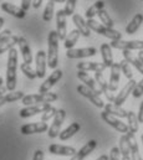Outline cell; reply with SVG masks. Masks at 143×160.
<instances>
[{
    "instance_id": "obj_19",
    "label": "cell",
    "mask_w": 143,
    "mask_h": 160,
    "mask_svg": "<svg viewBox=\"0 0 143 160\" xmlns=\"http://www.w3.org/2000/svg\"><path fill=\"white\" fill-rule=\"evenodd\" d=\"M18 46H19V50H20L21 56L24 58V62L31 65V62H33V53H31V48H30V45H29L28 40L24 36H20L19 41H18Z\"/></svg>"
},
{
    "instance_id": "obj_14",
    "label": "cell",
    "mask_w": 143,
    "mask_h": 160,
    "mask_svg": "<svg viewBox=\"0 0 143 160\" xmlns=\"http://www.w3.org/2000/svg\"><path fill=\"white\" fill-rule=\"evenodd\" d=\"M136 84H137V82L133 80H130L127 82V84L118 92V94L116 96V98H114V104H117V106H122L126 101H127V98H128V96L133 92V89H135V87H136Z\"/></svg>"
},
{
    "instance_id": "obj_6",
    "label": "cell",
    "mask_w": 143,
    "mask_h": 160,
    "mask_svg": "<svg viewBox=\"0 0 143 160\" xmlns=\"http://www.w3.org/2000/svg\"><path fill=\"white\" fill-rule=\"evenodd\" d=\"M65 117H66L65 109H59L57 113H56V116L54 117L52 124L50 125V128L47 130V134H49V137L51 139H54V138H56V137L60 135V133H61V125H62V123L65 120Z\"/></svg>"
},
{
    "instance_id": "obj_4",
    "label": "cell",
    "mask_w": 143,
    "mask_h": 160,
    "mask_svg": "<svg viewBox=\"0 0 143 160\" xmlns=\"http://www.w3.org/2000/svg\"><path fill=\"white\" fill-rule=\"evenodd\" d=\"M57 98H59V96L56 93L47 92V93L26 94L21 101H23V104L26 107V106H34V104H47V103L57 101Z\"/></svg>"
},
{
    "instance_id": "obj_56",
    "label": "cell",
    "mask_w": 143,
    "mask_h": 160,
    "mask_svg": "<svg viewBox=\"0 0 143 160\" xmlns=\"http://www.w3.org/2000/svg\"><path fill=\"white\" fill-rule=\"evenodd\" d=\"M3 82H4V81H3V78H1V77H0V87L3 86Z\"/></svg>"
},
{
    "instance_id": "obj_55",
    "label": "cell",
    "mask_w": 143,
    "mask_h": 160,
    "mask_svg": "<svg viewBox=\"0 0 143 160\" xmlns=\"http://www.w3.org/2000/svg\"><path fill=\"white\" fill-rule=\"evenodd\" d=\"M50 1H54V2H66V0H50Z\"/></svg>"
},
{
    "instance_id": "obj_24",
    "label": "cell",
    "mask_w": 143,
    "mask_h": 160,
    "mask_svg": "<svg viewBox=\"0 0 143 160\" xmlns=\"http://www.w3.org/2000/svg\"><path fill=\"white\" fill-rule=\"evenodd\" d=\"M1 9L5 12H8V14H10V15L18 18V19H24L26 16V11L21 6H16V5L11 4V2H3L1 4Z\"/></svg>"
},
{
    "instance_id": "obj_58",
    "label": "cell",
    "mask_w": 143,
    "mask_h": 160,
    "mask_svg": "<svg viewBox=\"0 0 143 160\" xmlns=\"http://www.w3.org/2000/svg\"><path fill=\"white\" fill-rule=\"evenodd\" d=\"M141 1H143V0H141Z\"/></svg>"
},
{
    "instance_id": "obj_29",
    "label": "cell",
    "mask_w": 143,
    "mask_h": 160,
    "mask_svg": "<svg viewBox=\"0 0 143 160\" xmlns=\"http://www.w3.org/2000/svg\"><path fill=\"white\" fill-rule=\"evenodd\" d=\"M100 51H101V55H102V60H103L105 66L108 67V68H111V66L114 63V62H113V56H112V47H111V45H108V43H102Z\"/></svg>"
},
{
    "instance_id": "obj_39",
    "label": "cell",
    "mask_w": 143,
    "mask_h": 160,
    "mask_svg": "<svg viewBox=\"0 0 143 160\" xmlns=\"http://www.w3.org/2000/svg\"><path fill=\"white\" fill-rule=\"evenodd\" d=\"M20 68H21V71H23V73L28 77V78H30V80H34L37 77V75H36V71L31 67V65H29V63H26V62H23L21 65H20Z\"/></svg>"
},
{
    "instance_id": "obj_50",
    "label": "cell",
    "mask_w": 143,
    "mask_h": 160,
    "mask_svg": "<svg viewBox=\"0 0 143 160\" xmlns=\"http://www.w3.org/2000/svg\"><path fill=\"white\" fill-rule=\"evenodd\" d=\"M6 91H8V88L6 87H0V96H4V94H6Z\"/></svg>"
},
{
    "instance_id": "obj_16",
    "label": "cell",
    "mask_w": 143,
    "mask_h": 160,
    "mask_svg": "<svg viewBox=\"0 0 143 160\" xmlns=\"http://www.w3.org/2000/svg\"><path fill=\"white\" fill-rule=\"evenodd\" d=\"M111 75H109V81H108V88L111 92L117 91L118 83H119V77H121V63L114 62L111 66Z\"/></svg>"
},
{
    "instance_id": "obj_44",
    "label": "cell",
    "mask_w": 143,
    "mask_h": 160,
    "mask_svg": "<svg viewBox=\"0 0 143 160\" xmlns=\"http://www.w3.org/2000/svg\"><path fill=\"white\" fill-rule=\"evenodd\" d=\"M119 155H121L119 148L114 147V148H112L111 152H109V160H119Z\"/></svg>"
},
{
    "instance_id": "obj_51",
    "label": "cell",
    "mask_w": 143,
    "mask_h": 160,
    "mask_svg": "<svg viewBox=\"0 0 143 160\" xmlns=\"http://www.w3.org/2000/svg\"><path fill=\"white\" fill-rule=\"evenodd\" d=\"M96 160H109V157L108 155H101L100 158H97Z\"/></svg>"
},
{
    "instance_id": "obj_48",
    "label": "cell",
    "mask_w": 143,
    "mask_h": 160,
    "mask_svg": "<svg viewBox=\"0 0 143 160\" xmlns=\"http://www.w3.org/2000/svg\"><path fill=\"white\" fill-rule=\"evenodd\" d=\"M137 117H138V122L143 123V102L141 103V106H140V112H138Z\"/></svg>"
},
{
    "instance_id": "obj_37",
    "label": "cell",
    "mask_w": 143,
    "mask_h": 160,
    "mask_svg": "<svg viewBox=\"0 0 143 160\" xmlns=\"http://www.w3.org/2000/svg\"><path fill=\"white\" fill-rule=\"evenodd\" d=\"M119 152H121V157H126V155H131V150H130V144L127 140V135L123 134L119 138Z\"/></svg>"
},
{
    "instance_id": "obj_57",
    "label": "cell",
    "mask_w": 143,
    "mask_h": 160,
    "mask_svg": "<svg viewBox=\"0 0 143 160\" xmlns=\"http://www.w3.org/2000/svg\"><path fill=\"white\" fill-rule=\"evenodd\" d=\"M141 140H142V144H143V134L141 135Z\"/></svg>"
},
{
    "instance_id": "obj_43",
    "label": "cell",
    "mask_w": 143,
    "mask_h": 160,
    "mask_svg": "<svg viewBox=\"0 0 143 160\" xmlns=\"http://www.w3.org/2000/svg\"><path fill=\"white\" fill-rule=\"evenodd\" d=\"M132 96L135 98H140V97L143 96V78L140 82H137V84H136V87H135V89L132 92Z\"/></svg>"
},
{
    "instance_id": "obj_40",
    "label": "cell",
    "mask_w": 143,
    "mask_h": 160,
    "mask_svg": "<svg viewBox=\"0 0 143 160\" xmlns=\"http://www.w3.org/2000/svg\"><path fill=\"white\" fill-rule=\"evenodd\" d=\"M119 63H121V71L123 72V75L126 76V78L132 80V78H133V72H132V68H131L130 62H127L126 60H123V61H121Z\"/></svg>"
},
{
    "instance_id": "obj_11",
    "label": "cell",
    "mask_w": 143,
    "mask_h": 160,
    "mask_svg": "<svg viewBox=\"0 0 143 160\" xmlns=\"http://www.w3.org/2000/svg\"><path fill=\"white\" fill-rule=\"evenodd\" d=\"M35 71L37 78H44L46 75V66H47V53L42 50L37 51L35 57Z\"/></svg>"
},
{
    "instance_id": "obj_20",
    "label": "cell",
    "mask_w": 143,
    "mask_h": 160,
    "mask_svg": "<svg viewBox=\"0 0 143 160\" xmlns=\"http://www.w3.org/2000/svg\"><path fill=\"white\" fill-rule=\"evenodd\" d=\"M96 147H97V142H96L95 139L87 142L73 157H71V160H83L86 157H88V155L96 149Z\"/></svg>"
},
{
    "instance_id": "obj_46",
    "label": "cell",
    "mask_w": 143,
    "mask_h": 160,
    "mask_svg": "<svg viewBox=\"0 0 143 160\" xmlns=\"http://www.w3.org/2000/svg\"><path fill=\"white\" fill-rule=\"evenodd\" d=\"M33 160H44V152L41 149H37L34 154V158Z\"/></svg>"
},
{
    "instance_id": "obj_28",
    "label": "cell",
    "mask_w": 143,
    "mask_h": 160,
    "mask_svg": "<svg viewBox=\"0 0 143 160\" xmlns=\"http://www.w3.org/2000/svg\"><path fill=\"white\" fill-rule=\"evenodd\" d=\"M105 111L109 114L117 117V118H127V116H128V112L126 109H123L121 106H117L114 103L105 104Z\"/></svg>"
},
{
    "instance_id": "obj_5",
    "label": "cell",
    "mask_w": 143,
    "mask_h": 160,
    "mask_svg": "<svg viewBox=\"0 0 143 160\" xmlns=\"http://www.w3.org/2000/svg\"><path fill=\"white\" fill-rule=\"evenodd\" d=\"M77 92L81 94V96H83L85 98H87L93 106H96L97 108H105V103H103V101L101 99V97L96 93V92H93L92 89H90L88 87H86L85 84H80V86H77Z\"/></svg>"
},
{
    "instance_id": "obj_2",
    "label": "cell",
    "mask_w": 143,
    "mask_h": 160,
    "mask_svg": "<svg viewBox=\"0 0 143 160\" xmlns=\"http://www.w3.org/2000/svg\"><path fill=\"white\" fill-rule=\"evenodd\" d=\"M59 35L56 31H50L47 36V66L56 70L59 65Z\"/></svg>"
},
{
    "instance_id": "obj_23",
    "label": "cell",
    "mask_w": 143,
    "mask_h": 160,
    "mask_svg": "<svg viewBox=\"0 0 143 160\" xmlns=\"http://www.w3.org/2000/svg\"><path fill=\"white\" fill-rule=\"evenodd\" d=\"M72 21H73V24H75L76 29L81 32V35H82V36L88 38V36L91 35V30H90V28H88L87 22L85 21V19H83L80 14H73V15H72Z\"/></svg>"
},
{
    "instance_id": "obj_18",
    "label": "cell",
    "mask_w": 143,
    "mask_h": 160,
    "mask_svg": "<svg viewBox=\"0 0 143 160\" xmlns=\"http://www.w3.org/2000/svg\"><path fill=\"white\" fill-rule=\"evenodd\" d=\"M49 152L54 155H61V157H73L77 150L72 147L61 145V144H51L49 147Z\"/></svg>"
},
{
    "instance_id": "obj_47",
    "label": "cell",
    "mask_w": 143,
    "mask_h": 160,
    "mask_svg": "<svg viewBox=\"0 0 143 160\" xmlns=\"http://www.w3.org/2000/svg\"><path fill=\"white\" fill-rule=\"evenodd\" d=\"M31 4H33V0H21V8H23L25 11L29 10V8H30Z\"/></svg>"
},
{
    "instance_id": "obj_41",
    "label": "cell",
    "mask_w": 143,
    "mask_h": 160,
    "mask_svg": "<svg viewBox=\"0 0 143 160\" xmlns=\"http://www.w3.org/2000/svg\"><path fill=\"white\" fill-rule=\"evenodd\" d=\"M76 2H77V0H66V2H65V9H64L66 16H72V15L75 14Z\"/></svg>"
},
{
    "instance_id": "obj_7",
    "label": "cell",
    "mask_w": 143,
    "mask_h": 160,
    "mask_svg": "<svg viewBox=\"0 0 143 160\" xmlns=\"http://www.w3.org/2000/svg\"><path fill=\"white\" fill-rule=\"evenodd\" d=\"M101 118L105 120L107 124H109L112 128H114L117 132H119V133H122V134H127V133L130 132L127 124H124L123 122H121L119 118H117V117H114V116L107 113L106 111L101 113Z\"/></svg>"
},
{
    "instance_id": "obj_31",
    "label": "cell",
    "mask_w": 143,
    "mask_h": 160,
    "mask_svg": "<svg viewBox=\"0 0 143 160\" xmlns=\"http://www.w3.org/2000/svg\"><path fill=\"white\" fill-rule=\"evenodd\" d=\"M80 129H81V125H80V123H77V122H73L71 123L66 129H64L61 133H60V139L61 140H67V139H70L71 137H73L77 132H80Z\"/></svg>"
},
{
    "instance_id": "obj_45",
    "label": "cell",
    "mask_w": 143,
    "mask_h": 160,
    "mask_svg": "<svg viewBox=\"0 0 143 160\" xmlns=\"http://www.w3.org/2000/svg\"><path fill=\"white\" fill-rule=\"evenodd\" d=\"M13 36V34H11V31L10 30H4L3 32H0V43L1 42H4V41H6V40H9L10 38Z\"/></svg>"
},
{
    "instance_id": "obj_38",
    "label": "cell",
    "mask_w": 143,
    "mask_h": 160,
    "mask_svg": "<svg viewBox=\"0 0 143 160\" xmlns=\"http://www.w3.org/2000/svg\"><path fill=\"white\" fill-rule=\"evenodd\" d=\"M97 16L100 18V21H101V24H103L105 26H107L109 29H113V25H114V22H113V20L111 19V16H109V14H108L107 11L105 10V9H102L98 14H97Z\"/></svg>"
},
{
    "instance_id": "obj_10",
    "label": "cell",
    "mask_w": 143,
    "mask_h": 160,
    "mask_svg": "<svg viewBox=\"0 0 143 160\" xmlns=\"http://www.w3.org/2000/svg\"><path fill=\"white\" fill-rule=\"evenodd\" d=\"M97 53V50L95 47H82V48H71L67 50L66 52V57L76 60V58H86V57H91L95 56Z\"/></svg>"
},
{
    "instance_id": "obj_8",
    "label": "cell",
    "mask_w": 143,
    "mask_h": 160,
    "mask_svg": "<svg viewBox=\"0 0 143 160\" xmlns=\"http://www.w3.org/2000/svg\"><path fill=\"white\" fill-rule=\"evenodd\" d=\"M111 47L112 48H117V50H138L141 51L143 50V41L141 40H131V41H123V40H116V41H112L111 43Z\"/></svg>"
},
{
    "instance_id": "obj_22",
    "label": "cell",
    "mask_w": 143,
    "mask_h": 160,
    "mask_svg": "<svg viewBox=\"0 0 143 160\" xmlns=\"http://www.w3.org/2000/svg\"><path fill=\"white\" fill-rule=\"evenodd\" d=\"M106 68L107 67L105 66L103 62H78L77 63V70L83 72H88V71L103 72Z\"/></svg>"
},
{
    "instance_id": "obj_13",
    "label": "cell",
    "mask_w": 143,
    "mask_h": 160,
    "mask_svg": "<svg viewBox=\"0 0 143 160\" xmlns=\"http://www.w3.org/2000/svg\"><path fill=\"white\" fill-rule=\"evenodd\" d=\"M51 108V104L47 103V104H34V106H26L25 108H23L20 111V117L21 118H30L33 116H36L39 113H44L46 112L47 109Z\"/></svg>"
},
{
    "instance_id": "obj_42",
    "label": "cell",
    "mask_w": 143,
    "mask_h": 160,
    "mask_svg": "<svg viewBox=\"0 0 143 160\" xmlns=\"http://www.w3.org/2000/svg\"><path fill=\"white\" fill-rule=\"evenodd\" d=\"M57 111H59V109H56L55 107H52V106H51V108H50V109H47L46 112H44V113H42V116H41V122H45V123H46L47 120H50L51 118H54V117L56 116Z\"/></svg>"
},
{
    "instance_id": "obj_3",
    "label": "cell",
    "mask_w": 143,
    "mask_h": 160,
    "mask_svg": "<svg viewBox=\"0 0 143 160\" xmlns=\"http://www.w3.org/2000/svg\"><path fill=\"white\" fill-rule=\"evenodd\" d=\"M87 25L90 28V30L97 32L98 35H102L105 38L109 39L111 41H116V40H122V34L114 29H109L107 26H105L101 22H97L95 19H88L87 21Z\"/></svg>"
},
{
    "instance_id": "obj_9",
    "label": "cell",
    "mask_w": 143,
    "mask_h": 160,
    "mask_svg": "<svg viewBox=\"0 0 143 160\" xmlns=\"http://www.w3.org/2000/svg\"><path fill=\"white\" fill-rule=\"evenodd\" d=\"M56 32L60 40L65 41L67 36V25H66V14L64 9H60L56 12Z\"/></svg>"
},
{
    "instance_id": "obj_21",
    "label": "cell",
    "mask_w": 143,
    "mask_h": 160,
    "mask_svg": "<svg viewBox=\"0 0 143 160\" xmlns=\"http://www.w3.org/2000/svg\"><path fill=\"white\" fill-rule=\"evenodd\" d=\"M77 77H78V80L81 81V82H83V84L86 86V87H88L90 89H92L93 92H96L98 96L102 93V91L100 89V87L97 86V82L96 80H93L87 72H83V71H78L77 72Z\"/></svg>"
},
{
    "instance_id": "obj_33",
    "label": "cell",
    "mask_w": 143,
    "mask_h": 160,
    "mask_svg": "<svg viewBox=\"0 0 143 160\" xmlns=\"http://www.w3.org/2000/svg\"><path fill=\"white\" fill-rule=\"evenodd\" d=\"M80 36H81V32H80L77 29L72 30L71 32L66 36V39H65V42H64L65 48H66V50H71V48H73V46L77 43V41H78V39H80Z\"/></svg>"
},
{
    "instance_id": "obj_12",
    "label": "cell",
    "mask_w": 143,
    "mask_h": 160,
    "mask_svg": "<svg viewBox=\"0 0 143 160\" xmlns=\"http://www.w3.org/2000/svg\"><path fill=\"white\" fill-rule=\"evenodd\" d=\"M61 77H62V71L61 70H54V72L46 78V80L42 82V84L40 86V88H39V93H47L59 81L61 80Z\"/></svg>"
},
{
    "instance_id": "obj_35",
    "label": "cell",
    "mask_w": 143,
    "mask_h": 160,
    "mask_svg": "<svg viewBox=\"0 0 143 160\" xmlns=\"http://www.w3.org/2000/svg\"><path fill=\"white\" fill-rule=\"evenodd\" d=\"M18 41H19V38L13 35L9 40L1 42V43H0V55L4 53V52H6V51H10L11 48H14V46L18 43Z\"/></svg>"
},
{
    "instance_id": "obj_36",
    "label": "cell",
    "mask_w": 143,
    "mask_h": 160,
    "mask_svg": "<svg viewBox=\"0 0 143 160\" xmlns=\"http://www.w3.org/2000/svg\"><path fill=\"white\" fill-rule=\"evenodd\" d=\"M54 10H55V2L49 0L47 4H46V6H45L44 14H42L44 21H46V22L51 21V19H52V16H54Z\"/></svg>"
},
{
    "instance_id": "obj_52",
    "label": "cell",
    "mask_w": 143,
    "mask_h": 160,
    "mask_svg": "<svg viewBox=\"0 0 143 160\" xmlns=\"http://www.w3.org/2000/svg\"><path fill=\"white\" fill-rule=\"evenodd\" d=\"M137 57H138V58H140V60H141V61H142V62H143V50H141V51L138 52V55H137Z\"/></svg>"
},
{
    "instance_id": "obj_1",
    "label": "cell",
    "mask_w": 143,
    "mask_h": 160,
    "mask_svg": "<svg viewBox=\"0 0 143 160\" xmlns=\"http://www.w3.org/2000/svg\"><path fill=\"white\" fill-rule=\"evenodd\" d=\"M18 50L11 48L8 52V65H6V88L8 91L13 92L16 88V82H18Z\"/></svg>"
},
{
    "instance_id": "obj_34",
    "label": "cell",
    "mask_w": 143,
    "mask_h": 160,
    "mask_svg": "<svg viewBox=\"0 0 143 160\" xmlns=\"http://www.w3.org/2000/svg\"><path fill=\"white\" fill-rule=\"evenodd\" d=\"M127 122H128V123H127V125H128L130 133L136 134V133L138 132V124H140L137 114H136L135 112L130 111V112H128V116H127Z\"/></svg>"
},
{
    "instance_id": "obj_27",
    "label": "cell",
    "mask_w": 143,
    "mask_h": 160,
    "mask_svg": "<svg viewBox=\"0 0 143 160\" xmlns=\"http://www.w3.org/2000/svg\"><path fill=\"white\" fill-rule=\"evenodd\" d=\"M25 97L24 92L23 91H13V92H9L4 96H0V107L6 104V103H11V102H16L19 99H23Z\"/></svg>"
},
{
    "instance_id": "obj_53",
    "label": "cell",
    "mask_w": 143,
    "mask_h": 160,
    "mask_svg": "<svg viewBox=\"0 0 143 160\" xmlns=\"http://www.w3.org/2000/svg\"><path fill=\"white\" fill-rule=\"evenodd\" d=\"M122 160H132L131 155H126V157H122Z\"/></svg>"
},
{
    "instance_id": "obj_26",
    "label": "cell",
    "mask_w": 143,
    "mask_h": 160,
    "mask_svg": "<svg viewBox=\"0 0 143 160\" xmlns=\"http://www.w3.org/2000/svg\"><path fill=\"white\" fill-rule=\"evenodd\" d=\"M123 57H124V60L127 61V62H130V65H132L140 73H142L143 75V62L137 57V56H135L131 51H128V50H124L123 52Z\"/></svg>"
},
{
    "instance_id": "obj_25",
    "label": "cell",
    "mask_w": 143,
    "mask_h": 160,
    "mask_svg": "<svg viewBox=\"0 0 143 160\" xmlns=\"http://www.w3.org/2000/svg\"><path fill=\"white\" fill-rule=\"evenodd\" d=\"M127 140H128V144H130V150H131V158L132 160H143L141 157V153H140V148H138V144H137V139L135 137L133 133H127Z\"/></svg>"
},
{
    "instance_id": "obj_15",
    "label": "cell",
    "mask_w": 143,
    "mask_h": 160,
    "mask_svg": "<svg viewBox=\"0 0 143 160\" xmlns=\"http://www.w3.org/2000/svg\"><path fill=\"white\" fill-rule=\"evenodd\" d=\"M50 127H47V123L45 122H37V123H30V124H25L20 128L21 134L24 135H30V134H35V133H44L47 132Z\"/></svg>"
},
{
    "instance_id": "obj_49",
    "label": "cell",
    "mask_w": 143,
    "mask_h": 160,
    "mask_svg": "<svg viewBox=\"0 0 143 160\" xmlns=\"http://www.w3.org/2000/svg\"><path fill=\"white\" fill-rule=\"evenodd\" d=\"M41 2H42V0H33V6H34V9H39V8L41 6Z\"/></svg>"
},
{
    "instance_id": "obj_54",
    "label": "cell",
    "mask_w": 143,
    "mask_h": 160,
    "mask_svg": "<svg viewBox=\"0 0 143 160\" xmlns=\"http://www.w3.org/2000/svg\"><path fill=\"white\" fill-rule=\"evenodd\" d=\"M4 22H5V20H4V18H0V29L3 28V25H4Z\"/></svg>"
},
{
    "instance_id": "obj_30",
    "label": "cell",
    "mask_w": 143,
    "mask_h": 160,
    "mask_svg": "<svg viewBox=\"0 0 143 160\" xmlns=\"http://www.w3.org/2000/svg\"><path fill=\"white\" fill-rule=\"evenodd\" d=\"M142 22H143V15L142 14H136V15L133 16V19H132V20L128 22V25L126 26V32H127L128 35H132V34L137 32V30L141 28Z\"/></svg>"
},
{
    "instance_id": "obj_17",
    "label": "cell",
    "mask_w": 143,
    "mask_h": 160,
    "mask_svg": "<svg viewBox=\"0 0 143 160\" xmlns=\"http://www.w3.org/2000/svg\"><path fill=\"white\" fill-rule=\"evenodd\" d=\"M95 80L97 82V86L100 87V89L102 91V93L106 96L108 102H114V98L116 96H113V93L109 91L108 88V82L106 81L105 76L102 72H95Z\"/></svg>"
},
{
    "instance_id": "obj_32",
    "label": "cell",
    "mask_w": 143,
    "mask_h": 160,
    "mask_svg": "<svg viewBox=\"0 0 143 160\" xmlns=\"http://www.w3.org/2000/svg\"><path fill=\"white\" fill-rule=\"evenodd\" d=\"M102 9H105V2H103L102 0H98V1H96L95 4H92V5L86 10L85 16L87 18V20H88V19H93V16H96Z\"/></svg>"
}]
</instances>
